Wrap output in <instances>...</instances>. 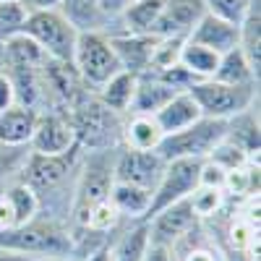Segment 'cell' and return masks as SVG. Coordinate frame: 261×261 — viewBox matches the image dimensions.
<instances>
[{
    "mask_svg": "<svg viewBox=\"0 0 261 261\" xmlns=\"http://www.w3.org/2000/svg\"><path fill=\"white\" fill-rule=\"evenodd\" d=\"M0 251L27 258H73V230L68 222L34 217L27 225L0 230Z\"/></svg>",
    "mask_w": 261,
    "mask_h": 261,
    "instance_id": "cell-1",
    "label": "cell"
},
{
    "mask_svg": "<svg viewBox=\"0 0 261 261\" xmlns=\"http://www.w3.org/2000/svg\"><path fill=\"white\" fill-rule=\"evenodd\" d=\"M115 154L118 149H99V151H84L81 154L79 175L73 186L71 227H81L92 206L110 199V188L115 183V175H113Z\"/></svg>",
    "mask_w": 261,
    "mask_h": 261,
    "instance_id": "cell-2",
    "label": "cell"
},
{
    "mask_svg": "<svg viewBox=\"0 0 261 261\" xmlns=\"http://www.w3.org/2000/svg\"><path fill=\"white\" fill-rule=\"evenodd\" d=\"M68 118L76 134V146L81 151L118 149L123 144V118L107 110L92 92L71 107Z\"/></svg>",
    "mask_w": 261,
    "mask_h": 261,
    "instance_id": "cell-3",
    "label": "cell"
},
{
    "mask_svg": "<svg viewBox=\"0 0 261 261\" xmlns=\"http://www.w3.org/2000/svg\"><path fill=\"white\" fill-rule=\"evenodd\" d=\"M188 94L199 105L201 118L214 120H230L258 105V86H232L214 79L196 81Z\"/></svg>",
    "mask_w": 261,
    "mask_h": 261,
    "instance_id": "cell-4",
    "label": "cell"
},
{
    "mask_svg": "<svg viewBox=\"0 0 261 261\" xmlns=\"http://www.w3.org/2000/svg\"><path fill=\"white\" fill-rule=\"evenodd\" d=\"M227 134V120H214V118H199L183 130L167 134L160 146L157 154L170 162V160H206L212 154V149L220 144Z\"/></svg>",
    "mask_w": 261,
    "mask_h": 261,
    "instance_id": "cell-5",
    "label": "cell"
},
{
    "mask_svg": "<svg viewBox=\"0 0 261 261\" xmlns=\"http://www.w3.org/2000/svg\"><path fill=\"white\" fill-rule=\"evenodd\" d=\"M71 63L89 92H97L105 81L123 71L107 34H79Z\"/></svg>",
    "mask_w": 261,
    "mask_h": 261,
    "instance_id": "cell-6",
    "label": "cell"
},
{
    "mask_svg": "<svg viewBox=\"0 0 261 261\" xmlns=\"http://www.w3.org/2000/svg\"><path fill=\"white\" fill-rule=\"evenodd\" d=\"M24 37H29L50 60L71 63L79 32L55 8V11H34V13H29L27 24H24Z\"/></svg>",
    "mask_w": 261,
    "mask_h": 261,
    "instance_id": "cell-7",
    "label": "cell"
},
{
    "mask_svg": "<svg viewBox=\"0 0 261 261\" xmlns=\"http://www.w3.org/2000/svg\"><path fill=\"white\" fill-rule=\"evenodd\" d=\"M201 162L204 160H170L165 162V170L160 175V183L151 191V204H149V214H157L160 209L175 204V201H183L188 196L199 188V175H201Z\"/></svg>",
    "mask_w": 261,
    "mask_h": 261,
    "instance_id": "cell-8",
    "label": "cell"
},
{
    "mask_svg": "<svg viewBox=\"0 0 261 261\" xmlns=\"http://www.w3.org/2000/svg\"><path fill=\"white\" fill-rule=\"evenodd\" d=\"M162 170H165V160L157 154V151H139V149L118 146L115 167H113L115 180L139 186V188H146V191H154V186L160 183Z\"/></svg>",
    "mask_w": 261,
    "mask_h": 261,
    "instance_id": "cell-9",
    "label": "cell"
},
{
    "mask_svg": "<svg viewBox=\"0 0 261 261\" xmlns=\"http://www.w3.org/2000/svg\"><path fill=\"white\" fill-rule=\"evenodd\" d=\"M71 149H76V134L68 113L60 110L39 113L34 134L29 139V151H34V154H65Z\"/></svg>",
    "mask_w": 261,
    "mask_h": 261,
    "instance_id": "cell-10",
    "label": "cell"
},
{
    "mask_svg": "<svg viewBox=\"0 0 261 261\" xmlns=\"http://www.w3.org/2000/svg\"><path fill=\"white\" fill-rule=\"evenodd\" d=\"M146 222H149V241L157 243V246H165L170 251H172V246H175L186 232H191L196 225H199V220H196V214H193L188 199L160 209L157 214H151Z\"/></svg>",
    "mask_w": 261,
    "mask_h": 261,
    "instance_id": "cell-11",
    "label": "cell"
},
{
    "mask_svg": "<svg viewBox=\"0 0 261 261\" xmlns=\"http://www.w3.org/2000/svg\"><path fill=\"white\" fill-rule=\"evenodd\" d=\"M204 13L206 11L201 0H165L151 34L162 39H188Z\"/></svg>",
    "mask_w": 261,
    "mask_h": 261,
    "instance_id": "cell-12",
    "label": "cell"
},
{
    "mask_svg": "<svg viewBox=\"0 0 261 261\" xmlns=\"http://www.w3.org/2000/svg\"><path fill=\"white\" fill-rule=\"evenodd\" d=\"M113 42V50L120 60V68L141 76L151 71V58H154V47H157V39L154 34H130V32H115V34H107Z\"/></svg>",
    "mask_w": 261,
    "mask_h": 261,
    "instance_id": "cell-13",
    "label": "cell"
},
{
    "mask_svg": "<svg viewBox=\"0 0 261 261\" xmlns=\"http://www.w3.org/2000/svg\"><path fill=\"white\" fill-rule=\"evenodd\" d=\"M60 16L79 34H115L118 27L99 8V0H60Z\"/></svg>",
    "mask_w": 261,
    "mask_h": 261,
    "instance_id": "cell-14",
    "label": "cell"
},
{
    "mask_svg": "<svg viewBox=\"0 0 261 261\" xmlns=\"http://www.w3.org/2000/svg\"><path fill=\"white\" fill-rule=\"evenodd\" d=\"M172 258L175 261H230L220 241L204 222H199L172 246Z\"/></svg>",
    "mask_w": 261,
    "mask_h": 261,
    "instance_id": "cell-15",
    "label": "cell"
},
{
    "mask_svg": "<svg viewBox=\"0 0 261 261\" xmlns=\"http://www.w3.org/2000/svg\"><path fill=\"white\" fill-rule=\"evenodd\" d=\"M178 94V89L172 86L154 71L136 76V92L134 102H130V113L128 115H157L162 107Z\"/></svg>",
    "mask_w": 261,
    "mask_h": 261,
    "instance_id": "cell-16",
    "label": "cell"
},
{
    "mask_svg": "<svg viewBox=\"0 0 261 261\" xmlns=\"http://www.w3.org/2000/svg\"><path fill=\"white\" fill-rule=\"evenodd\" d=\"M118 235L110 238L113 261H144L149 248V222L146 220H123L115 230Z\"/></svg>",
    "mask_w": 261,
    "mask_h": 261,
    "instance_id": "cell-17",
    "label": "cell"
},
{
    "mask_svg": "<svg viewBox=\"0 0 261 261\" xmlns=\"http://www.w3.org/2000/svg\"><path fill=\"white\" fill-rule=\"evenodd\" d=\"M188 39H193V42H199V45L214 50L217 55H222V53L238 47V42H241V27L230 24V21H222L217 16L204 13L201 21L193 27Z\"/></svg>",
    "mask_w": 261,
    "mask_h": 261,
    "instance_id": "cell-18",
    "label": "cell"
},
{
    "mask_svg": "<svg viewBox=\"0 0 261 261\" xmlns=\"http://www.w3.org/2000/svg\"><path fill=\"white\" fill-rule=\"evenodd\" d=\"M39 113L24 105H13L0 113V144L6 146H29Z\"/></svg>",
    "mask_w": 261,
    "mask_h": 261,
    "instance_id": "cell-19",
    "label": "cell"
},
{
    "mask_svg": "<svg viewBox=\"0 0 261 261\" xmlns=\"http://www.w3.org/2000/svg\"><path fill=\"white\" fill-rule=\"evenodd\" d=\"M165 139L154 115H125L123 118V144L139 151H157L160 141Z\"/></svg>",
    "mask_w": 261,
    "mask_h": 261,
    "instance_id": "cell-20",
    "label": "cell"
},
{
    "mask_svg": "<svg viewBox=\"0 0 261 261\" xmlns=\"http://www.w3.org/2000/svg\"><path fill=\"white\" fill-rule=\"evenodd\" d=\"M136 92V76L128 71H118L110 81H105L97 92H92L107 110H113L115 115L125 118L130 113V102H134Z\"/></svg>",
    "mask_w": 261,
    "mask_h": 261,
    "instance_id": "cell-21",
    "label": "cell"
},
{
    "mask_svg": "<svg viewBox=\"0 0 261 261\" xmlns=\"http://www.w3.org/2000/svg\"><path fill=\"white\" fill-rule=\"evenodd\" d=\"M201 118V110L199 105H196V99L188 94V92H178L175 97H172L162 110L154 115V120L160 123L162 134H175V130H183L188 128L191 123H196Z\"/></svg>",
    "mask_w": 261,
    "mask_h": 261,
    "instance_id": "cell-22",
    "label": "cell"
},
{
    "mask_svg": "<svg viewBox=\"0 0 261 261\" xmlns=\"http://www.w3.org/2000/svg\"><path fill=\"white\" fill-rule=\"evenodd\" d=\"M110 201L123 220H146L149 204H151V191L115 180L110 188Z\"/></svg>",
    "mask_w": 261,
    "mask_h": 261,
    "instance_id": "cell-23",
    "label": "cell"
},
{
    "mask_svg": "<svg viewBox=\"0 0 261 261\" xmlns=\"http://www.w3.org/2000/svg\"><path fill=\"white\" fill-rule=\"evenodd\" d=\"M212 79L232 86H258V73L253 71V65L248 63L241 47H232L220 55V63H217V71Z\"/></svg>",
    "mask_w": 261,
    "mask_h": 261,
    "instance_id": "cell-24",
    "label": "cell"
},
{
    "mask_svg": "<svg viewBox=\"0 0 261 261\" xmlns=\"http://www.w3.org/2000/svg\"><path fill=\"white\" fill-rule=\"evenodd\" d=\"M256 107L230 118L227 120V134H225V139L232 141L235 146H241L253 162H258V113H256Z\"/></svg>",
    "mask_w": 261,
    "mask_h": 261,
    "instance_id": "cell-25",
    "label": "cell"
},
{
    "mask_svg": "<svg viewBox=\"0 0 261 261\" xmlns=\"http://www.w3.org/2000/svg\"><path fill=\"white\" fill-rule=\"evenodd\" d=\"M165 0H130L120 16V29L130 34H151Z\"/></svg>",
    "mask_w": 261,
    "mask_h": 261,
    "instance_id": "cell-26",
    "label": "cell"
},
{
    "mask_svg": "<svg viewBox=\"0 0 261 261\" xmlns=\"http://www.w3.org/2000/svg\"><path fill=\"white\" fill-rule=\"evenodd\" d=\"M217 63H220V55H217L214 50L199 45V42H193V39H186L183 42L178 65H180L183 71H188L196 81L212 79L214 71H217Z\"/></svg>",
    "mask_w": 261,
    "mask_h": 261,
    "instance_id": "cell-27",
    "label": "cell"
},
{
    "mask_svg": "<svg viewBox=\"0 0 261 261\" xmlns=\"http://www.w3.org/2000/svg\"><path fill=\"white\" fill-rule=\"evenodd\" d=\"M0 193L8 199V204L13 209V217H16V225H27V222L34 220V217H39V199L24 180L8 183Z\"/></svg>",
    "mask_w": 261,
    "mask_h": 261,
    "instance_id": "cell-28",
    "label": "cell"
},
{
    "mask_svg": "<svg viewBox=\"0 0 261 261\" xmlns=\"http://www.w3.org/2000/svg\"><path fill=\"white\" fill-rule=\"evenodd\" d=\"M261 0H256L253 8L248 11V16L241 24V42L238 47L243 50V55L248 58V63L253 65V71L258 73L261 68Z\"/></svg>",
    "mask_w": 261,
    "mask_h": 261,
    "instance_id": "cell-29",
    "label": "cell"
},
{
    "mask_svg": "<svg viewBox=\"0 0 261 261\" xmlns=\"http://www.w3.org/2000/svg\"><path fill=\"white\" fill-rule=\"evenodd\" d=\"M188 204L196 214L199 222H209L214 220L217 214H222L225 206H227V196L222 188H206V186H199L191 196H188Z\"/></svg>",
    "mask_w": 261,
    "mask_h": 261,
    "instance_id": "cell-30",
    "label": "cell"
},
{
    "mask_svg": "<svg viewBox=\"0 0 261 261\" xmlns=\"http://www.w3.org/2000/svg\"><path fill=\"white\" fill-rule=\"evenodd\" d=\"M120 222H123V217L118 214L113 201L105 199V201H99L97 206L89 209V214H86V220H84L81 227L92 230V232H99V235H113L120 227Z\"/></svg>",
    "mask_w": 261,
    "mask_h": 261,
    "instance_id": "cell-31",
    "label": "cell"
},
{
    "mask_svg": "<svg viewBox=\"0 0 261 261\" xmlns=\"http://www.w3.org/2000/svg\"><path fill=\"white\" fill-rule=\"evenodd\" d=\"M29 18V11L18 0H3L0 3V42H6L24 34V24Z\"/></svg>",
    "mask_w": 261,
    "mask_h": 261,
    "instance_id": "cell-32",
    "label": "cell"
},
{
    "mask_svg": "<svg viewBox=\"0 0 261 261\" xmlns=\"http://www.w3.org/2000/svg\"><path fill=\"white\" fill-rule=\"evenodd\" d=\"M201 3L209 16H217L222 21H230V24L241 27L256 0H201Z\"/></svg>",
    "mask_w": 261,
    "mask_h": 261,
    "instance_id": "cell-33",
    "label": "cell"
},
{
    "mask_svg": "<svg viewBox=\"0 0 261 261\" xmlns=\"http://www.w3.org/2000/svg\"><path fill=\"white\" fill-rule=\"evenodd\" d=\"M206 160H209V162H214V165H220L225 172H230V170H235V167H243V165L253 162V160L246 154V151H243L241 146H235V144H232V141H227V139H222L220 144H217Z\"/></svg>",
    "mask_w": 261,
    "mask_h": 261,
    "instance_id": "cell-34",
    "label": "cell"
},
{
    "mask_svg": "<svg viewBox=\"0 0 261 261\" xmlns=\"http://www.w3.org/2000/svg\"><path fill=\"white\" fill-rule=\"evenodd\" d=\"M225 175H227V172H225L220 165H214V162L204 160V162H201L199 186H206V188H222V186H225Z\"/></svg>",
    "mask_w": 261,
    "mask_h": 261,
    "instance_id": "cell-35",
    "label": "cell"
},
{
    "mask_svg": "<svg viewBox=\"0 0 261 261\" xmlns=\"http://www.w3.org/2000/svg\"><path fill=\"white\" fill-rule=\"evenodd\" d=\"M16 105V89L6 68H0V113Z\"/></svg>",
    "mask_w": 261,
    "mask_h": 261,
    "instance_id": "cell-36",
    "label": "cell"
},
{
    "mask_svg": "<svg viewBox=\"0 0 261 261\" xmlns=\"http://www.w3.org/2000/svg\"><path fill=\"white\" fill-rule=\"evenodd\" d=\"M128 3H130V0H99L102 13L118 27V32H123V29H120V16H123V11L128 8Z\"/></svg>",
    "mask_w": 261,
    "mask_h": 261,
    "instance_id": "cell-37",
    "label": "cell"
},
{
    "mask_svg": "<svg viewBox=\"0 0 261 261\" xmlns=\"http://www.w3.org/2000/svg\"><path fill=\"white\" fill-rule=\"evenodd\" d=\"M144 261H175V258H172V251H170V248L157 246V243H149Z\"/></svg>",
    "mask_w": 261,
    "mask_h": 261,
    "instance_id": "cell-38",
    "label": "cell"
},
{
    "mask_svg": "<svg viewBox=\"0 0 261 261\" xmlns=\"http://www.w3.org/2000/svg\"><path fill=\"white\" fill-rule=\"evenodd\" d=\"M18 3L29 13H34V11H55L60 6V0H18Z\"/></svg>",
    "mask_w": 261,
    "mask_h": 261,
    "instance_id": "cell-39",
    "label": "cell"
},
{
    "mask_svg": "<svg viewBox=\"0 0 261 261\" xmlns=\"http://www.w3.org/2000/svg\"><path fill=\"white\" fill-rule=\"evenodd\" d=\"M81 261H113V248H110V241L107 243H102V246H97L94 251H89Z\"/></svg>",
    "mask_w": 261,
    "mask_h": 261,
    "instance_id": "cell-40",
    "label": "cell"
},
{
    "mask_svg": "<svg viewBox=\"0 0 261 261\" xmlns=\"http://www.w3.org/2000/svg\"><path fill=\"white\" fill-rule=\"evenodd\" d=\"M0 261H29V258L18 256V253H11V251H0Z\"/></svg>",
    "mask_w": 261,
    "mask_h": 261,
    "instance_id": "cell-41",
    "label": "cell"
},
{
    "mask_svg": "<svg viewBox=\"0 0 261 261\" xmlns=\"http://www.w3.org/2000/svg\"><path fill=\"white\" fill-rule=\"evenodd\" d=\"M0 68H6V45L0 42Z\"/></svg>",
    "mask_w": 261,
    "mask_h": 261,
    "instance_id": "cell-42",
    "label": "cell"
},
{
    "mask_svg": "<svg viewBox=\"0 0 261 261\" xmlns=\"http://www.w3.org/2000/svg\"><path fill=\"white\" fill-rule=\"evenodd\" d=\"M29 261H73V258H29Z\"/></svg>",
    "mask_w": 261,
    "mask_h": 261,
    "instance_id": "cell-43",
    "label": "cell"
},
{
    "mask_svg": "<svg viewBox=\"0 0 261 261\" xmlns=\"http://www.w3.org/2000/svg\"><path fill=\"white\" fill-rule=\"evenodd\" d=\"M0 3H3V0H0Z\"/></svg>",
    "mask_w": 261,
    "mask_h": 261,
    "instance_id": "cell-44",
    "label": "cell"
}]
</instances>
